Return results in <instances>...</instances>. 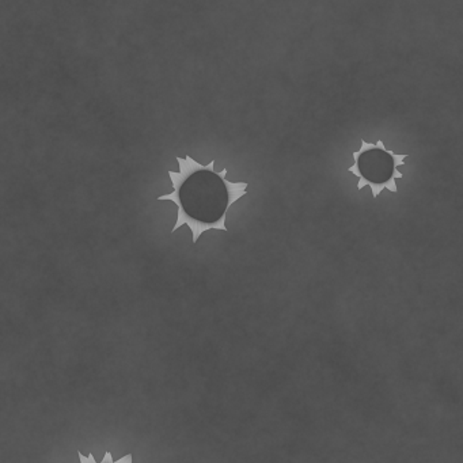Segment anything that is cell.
I'll return each mask as SVG.
<instances>
[{"label":"cell","instance_id":"obj_1","mask_svg":"<svg viewBox=\"0 0 463 463\" xmlns=\"http://www.w3.org/2000/svg\"><path fill=\"white\" fill-rule=\"evenodd\" d=\"M158 200H172L174 201L177 206H178V219H177V224L174 225V228L172 230V234L174 231H177L181 225L184 224H188L189 228L192 230V234H193V243H196L200 235L204 233V231H208V230H222V231H228V228L225 227V218H227V213H223V216L218 221V222H213V223H206V222H200V221H196L194 218H190L188 213L185 212L184 206L181 204V200H180V190H174L172 194H165V196H159Z\"/></svg>","mask_w":463,"mask_h":463},{"label":"cell","instance_id":"obj_3","mask_svg":"<svg viewBox=\"0 0 463 463\" xmlns=\"http://www.w3.org/2000/svg\"><path fill=\"white\" fill-rule=\"evenodd\" d=\"M223 180L224 185L227 188V192H228V203H227V208L224 211V213L228 212V208L233 206L237 200H240V197H243L246 194V188L249 184L246 182H238V184H234V182H230L225 180V177L222 178Z\"/></svg>","mask_w":463,"mask_h":463},{"label":"cell","instance_id":"obj_4","mask_svg":"<svg viewBox=\"0 0 463 463\" xmlns=\"http://www.w3.org/2000/svg\"><path fill=\"white\" fill-rule=\"evenodd\" d=\"M100 463H132V454H128V455H125V457H122L121 459H119V461H113V458H112V454H110V451H106L105 452V457H103V461L102 462Z\"/></svg>","mask_w":463,"mask_h":463},{"label":"cell","instance_id":"obj_2","mask_svg":"<svg viewBox=\"0 0 463 463\" xmlns=\"http://www.w3.org/2000/svg\"><path fill=\"white\" fill-rule=\"evenodd\" d=\"M177 162L180 163V172H169L174 190H180V188L182 187V184L188 180L192 174H196V172H200V170H208V172H213L215 160H212L206 166H203V165L197 163L194 159H192L189 155H187L185 159H182V158L178 156L177 158Z\"/></svg>","mask_w":463,"mask_h":463}]
</instances>
